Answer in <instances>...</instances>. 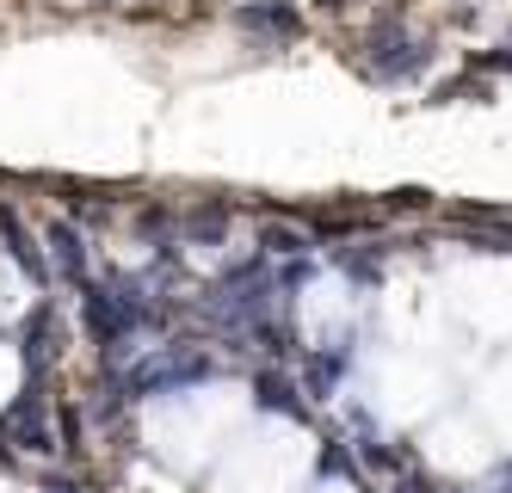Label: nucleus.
Segmentation results:
<instances>
[{
	"mask_svg": "<svg viewBox=\"0 0 512 493\" xmlns=\"http://www.w3.org/2000/svg\"><path fill=\"white\" fill-rule=\"evenodd\" d=\"M241 25H266V31H297V13H290V7H272V0H266V7H247L241 13Z\"/></svg>",
	"mask_w": 512,
	"mask_h": 493,
	"instance_id": "1",
	"label": "nucleus"
},
{
	"mask_svg": "<svg viewBox=\"0 0 512 493\" xmlns=\"http://www.w3.org/2000/svg\"><path fill=\"white\" fill-rule=\"evenodd\" d=\"M50 247L62 253V265H68V272L81 278V265H87V259H81V241H75V229H68V222H56V229H50Z\"/></svg>",
	"mask_w": 512,
	"mask_h": 493,
	"instance_id": "2",
	"label": "nucleus"
}]
</instances>
